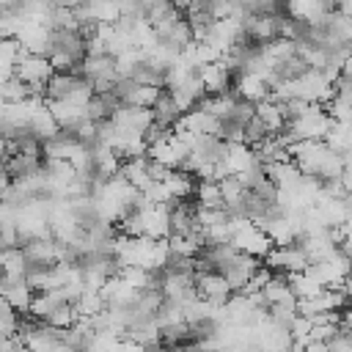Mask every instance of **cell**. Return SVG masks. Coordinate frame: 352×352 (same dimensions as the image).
I'll return each instance as SVG.
<instances>
[{
    "label": "cell",
    "instance_id": "cell-1",
    "mask_svg": "<svg viewBox=\"0 0 352 352\" xmlns=\"http://www.w3.org/2000/svg\"><path fill=\"white\" fill-rule=\"evenodd\" d=\"M333 118L330 113L322 107V104H308L300 116H294L292 121H286V140L289 143H297V140H322L330 129Z\"/></svg>",
    "mask_w": 352,
    "mask_h": 352
},
{
    "label": "cell",
    "instance_id": "cell-2",
    "mask_svg": "<svg viewBox=\"0 0 352 352\" xmlns=\"http://www.w3.org/2000/svg\"><path fill=\"white\" fill-rule=\"evenodd\" d=\"M231 245L248 256L264 258L272 248V239L264 234V228L258 223H253L250 217H231Z\"/></svg>",
    "mask_w": 352,
    "mask_h": 352
},
{
    "label": "cell",
    "instance_id": "cell-3",
    "mask_svg": "<svg viewBox=\"0 0 352 352\" xmlns=\"http://www.w3.org/2000/svg\"><path fill=\"white\" fill-rule=\"evenodd\" d=\"M80 74L91 82L94 94L110 91L113 82L118 80V69H116V55L110 52H88L80 63Z\"/></svg>",
    "mask_w": 352,
    "mask_h": 352
},
{
    "label": "cell",
    "instance_id": "cell-4",
    "mask_svg": "<svg viewBox=\"0 0 352 352\" xmlns=\"http://www.w3.org/2000/svg\"><path fill=\"white\" fill-rule=\"evenodd\" d=\"M305 272H308L319 286H324V289H341L344 280H346V275H349V258H346L341 250H336V253H330L327 258L308 261Z\"/></svg>",
    "mask_w": 352,
    "mask_h": 352
},
{
    "label": "cell",
    "instance_id": "cell-5",
    "mask_svg": "<svg viewBox=\"0 0 352 352\" xmlns=\"http://www.w3.org/2000/svg\"><path fill=\"white\" fill-rule=\"evenodd\" d=\"M52 72L55 69L50 66V58L38 55V52H22L14 63V77H19L30 91H44Z\"/></svg>",
    "mask_w": 352,
    "mask_h": 352
},
{
    "label": "cell",
    "instance_id": "cell-6",
    "mask_svg": "<svg viewBox=\"0 0 352 352\" xmlns=\"http://www.w3.org/2000/svg\"><path fill=\"white\" fill-rule=\"evenodd\" d=\"M261 267V258L256 256H248L242 250H234L223 264H220V275L228 280L231 292H245V286L250 283V278L256 275V270Z\"/></svg>",
    "mask_w": 352,
    "mask_h": 352
},
{
    "label": "cell",
    "instance_id": "cell-7",
    "mask_svg": "<svg viewBox=\"0 0 352 352\" xmlns=\"http://www.w3.org/2000/svg\"><path fill=\"white\" fill-rule=\"evenodd\" d=\"M264 267H270L278 275H289V272H302L308 267V256L297 242L289 245H272L270 253L261 258Z\"/></svg>",
    "mask_w": 352,
    "mask_h": 352
},
{
    "label": "cell",
    "instance_id": "cell-8",
    "mask_svg": "<svg viewBox=\"0 0 352 352\" xmlns=\"http://www.w3.org/2000/svg\"><path fill=\"white\" fill-rule=\"evenodd\" d=\"M283 14H248L242 19V36L253 44H267L280 36Z\"/></svg>",
    "mask_w": 352,
    "mask_h": 352
},
{
    "label": "cell",
    "instance_id": "cell-9",
    "mask_svg": "<svg viewBox=\"0 0 352 352\" xmlns=\"http://www.w3.org/2000/svg\"><path fill=\"white\" fill-rule=\"evenodd\" d=\"M143 220V236L151 239H168L170 236V206L168 204H140L138 206Z\"/></svg>",
    "mask_w": 352,
    "mask_h": 352
},
{
    "label": "cell",
    "instance_id": "cell-10",
    "mask_svg": "<svg viewBox=\"0 0 352 352\" xmlns=\"http://www.w3.org/2000/svg\"><path fill=\"white\" fill-rule=\"evenodd\" d=\"M146 154H148L151 160L162 162L165 168L176 170V168L184 165V160H187V154H190V146H187L184 140H179V138L173 135V129H170V135H165L162 140H157L154 146H148Z\"/></svg>",
    "mask_w": 352,
    "mask_h": 352
},
{
    "label": "cell",
    "instance_id": "cell-11",
    "mask_svg": "<svg viewBox=\"0 0 352 352\" xmlns=\"http://www.w3.org/2000/svg\"><path fill=\"white\" fill-rule=\"evenodd\" d=\"M195 74H198V80H201V85H204L206 94H226V91H234V74H231V69L223 63V58L198 66Z\"/></svg>",
    "mask_w": 352,
    "mask_h": 352
},
{
    "label": "cell",
    "instance_id": "cell-12",
    "mask_svg": "<svg viewBox=\"0 0 352 352\" xmlns=\"http://www.w3.org/2000/svg\"><path fill=\"white\" fill-rule=\"evenodd\" d=\"M151 110L146 107H135V104H118L110 116V124L118 129V132H129V135H143L151 124Z\"/></svg>",
    "mask_w": 352,
    "mask_h": 352
},
{
    "label": "cell",
    "instance_id": "cell-13",
    "mask_svg": "<svg viewBox=\"0 0 352 352\" xmlns=\"http://www.w3.org/2000/svg\"><path fill=\"white\" fill-rule=\"evenodd\" d=\"M195 292H198V297H204L206 302H214V305H226V300L231 297V286L217 270L195 272Z\"/></svg>",
    "mask_w": 352,
    "mask_h": 352
},
{
    "label": "cell",
    "instance_id": "cell-14",
    "mask_svg": "<svg viewBox=\"0 0 352 352\" xmlns=\"http://www.w3.org/2000/svg\"><path fill=\"white\" fill-rule=\"evenodd\" d=\"M0 297L16 311V314H28L30 302L36 297V292L30 289V283L25 278H14V275H3L0 278Z\"/></svg>",
    "mask_w": 352,
    "mask_h": 352
},
{
    "label": "cell",
    "instance_id": "cell-15",
    "mask_svg": "<svg viewBox=\"0 0 352 352\" xmlns=\"http://www.w3.org/2000/svg\"><path fill=\"white\" fill-rule=\"evenodd\" d=\"M22 253H25L28 264H36V267H50V264H58L60 261V245L52 236L25 239L22 242Z\"/></svg>",
    "mask_w": 352,
    "mask_h": 352
},
{
    "label": "cell",
    "instance_id": "cell-16",
    "mask_svg": "<svg viewBox=\"0 0 352 352\" xmlns=\"http://www.w3.org/2000/svg\"><path fill=\"white\" fill-rule=\"evenodd\" d=\"M261 300L267 308H289V311H297V297L292 294L289 283H286V275H278L272 272L270 280L261 286Z\"/></svg>",
    "mask_w": 352,
    "mask_h": 352
},
{
    "label": "cell",
    "instance_id": "cell-17",
    "mask_svg": "<svg viewBox=\"0 0 352 352\" xmlns=\"http://www.w3.org/2000/svg\"><path fill=\"white\" fill-rule=\"evenodd\" d=\"M283 11L292 19L316 25V22H322L333 11V3L330 0H283Z\"/></svg>",
    "mask_w": 352,
    "mask_h": 352
},
{
    "label": "cell",
    "instance_id": "cell-18",
    "mask_svg": "<svg viewBox=\"0 0 352 352\" xmlns=\"http://www.w3.org/2000/svg\"><path fill=\"white\" fill-rule=\"evenodd\" d=\"M82 146H85V143H80L72 129H58L52 138L41 140L44 160H72Z\"/></svg>",
    "mask_w": 352,
    "mask_h": 352
},
{
    "label": "cell",
    "instance_id": "cell-19",
    "mask_svg": "<svg viewBox=\"0 0 352 352\" xmlns=\"http://www.w3.org/2000/svg\"><path fill=\"white\" fill-rule=\"evenodd\" d=\"M234 94L239 99H248V102H261V99H270V82L267 77L261 74H253V72H245L239 77H234Z\"/></svg>",
    "mask_w": 352,
    "mask_h": 352
},
{
    "label": "cell",
    "instance_id": "cell-20",
    "mask_svg": "<svg viewBox=\"0 0 352 352\" xmlns=\"http://www.w3.org/2000/svg\"><path fill=\"white\" fill-rule=\"evenodd\" d=\"M162 187H165V192H168V206H170V204H176V201L192 198L195 182H192V173L176 168V170H168V176L162 179Z\"/></svg>",
    "mask_w": 352,
    "mask_h": 352
},
{
    "label": "cell",
    "instance_id": "cell-21",
    "mask_svg": "<svg viewBox=\"0 0 352 352\" xmlns=\"http://www.w3.org/2000/svg\"><path fill=\"white\" fill-rule=\"evenodd\" d=\"M80 82H82L80 72H52V77L44 85V99H66Z\"/></svg>",
    "mask_w": 352,
    "mask_h": 352
},
{
    "label": "cell",
    "instance_id": "cell-22",
    "mask_svg": "<svg viewBox=\"0 0 352 352\" xmlns=\"http://www.w3.org/2000/svg\"><path fill=\"white\" fill-rule=\"evenodd\" d=\"M256 116L261 118V124L267 126V132H270V135H278V132H283V129H286L283 107H280V102H275L272 96H270V99L256 102Z\"/></svg>",
    "mask_w": 352,
    "mask_h": 352
},
{
    "label": "cell",
    "instance_id": "cell-23",
    "mask_svg": "<svg viewBox=\"0 0 352 352\" xmlns=\"http://www.w3.org/2000/svg\"><path fill=\"white\" fill-rule=\"evenodd\" d=\"M179 116H182L179 104L173 102L170 91L162 88V94L157 96V102H154V107H151V118H154V124H160V126H165V129H173V124L179 121Z\"/></svg>",
    "mask_w": 352,
    "mask_h": 352
},
{
    "label": "cell",
    "instance_id": "cell-24",
    "mask_svg": "<svg viewBox=\"0 0 352 352\" xmlns=\"http://www.w3.org/2000/svg\"><path fill=\"white\" fill-rule=\"evenodd\" d=\"M28 129L38 138V140H47V138H52L60 126H58V121L52 118V113H50V107H47V102L41 104V107H36L33 113H30V121H28Z\"/></svg>",
    "mask_w": 352,
    "mask_h": 352
},
{
    "label": "cell",
    "instance_id": "cell-25",
    "mask_svg": "<svg viewBox=\"0 0 352 352\" xmlns=\"http://www.w3.org/2000/svg\"><path fill=\"white\" fill-rule=\"evenodd\" d=\"M324 140V146L330 148V151H336V154H346L349 148H352V124H344V121H333L330 124V129H327V135L322 138Z\"/></svg>",
    "mask_w": 352,
    "mask_h": 352
},
{
    "label": "cell",
    "instance_id": "cell-26",
    "mask_svg": "<svg viewBox=\"0 0 352 352\" xmlns=\"http://www.w3.org/2000/svg\"><path fill=\"white\" fill-rule=\"evenodd\" d=\"M192 201H195L198 206H204V209H217V206H223L217 179H198V182H195V190H192Z\"/></svg>",
    "mask_w": 352,
    "mask_h": 352
},
{
    "label": "cell",
    "instance_id": "cell-27",
    "mask_svg": "<svg viewBox=\"0 0 352 352\" xmlns=\"http://www.w3.org/2000/svg\"><path fill=\"white\" fill-rule=\"evenodd\" d=\"M0 270H3V275L25 278V272H28V258H25V253H22V245H16V248H3V250H0Z\"/></svg>",
    "mask_w": 352,
    "mask_h": 352
},
{
    "label": "cell",
    "instance_id": "cell-28",
    "mask_svg": "<svg viewBox=\"0 0 352 352\" xmlns=\"http://www.w3.org/2000/svg\"><path fill=\"white\" fill-rule=\"evenodd\" d=\"M286 283H289V289H292V294L297 297V302L300 300H308V297H314V294H319L324 286H319L305 270L302 272H289L286 275Z\"/></svg>",
    "mask_w": 352,
    "mask_h": 352
},
{
    "label": "cell",
    "instance_id": "cell-29",
    "mask_svg": "<svg viewBox=\"0 0 352 352\" xmlns=\"http://www.w3.org/2000/svg\"><path fill=\"white\" fill-rule=\"evenodd\" d=\"M77 319H80V314H77L74 302H63V305L52 308L41 322H44V324H50V327H55V330H69V327H74V324H77Z\"/></svg>",
    "mask_w": 352,
    "mask_h": 352
},
{
    "label": "cell",
    "instance_id": "cell-30",
    "mask_svg": "<svg viewBox=\"0 0 352 352\" xmlns=\"http://www.w3.org/2000/svg\"><path fill=\"white\" fill-rule=\"evenodd\" d=\"M74 308L80 314V319H88V316H96L99 311H104V297L99 289H82L80 297L74 300Z\"/></svg>",
    "mask_w": 352,
    "mask_h": 352
},
{
    "label": "cell",
    "instance_id": "cell-31",
    "mask_svg": "<svg viewBox=\"0 0 352 352\" xmlns=\"http://www.w3.org/2000/svg\"><path fill=\"white\" fill-rule=\"evenodd\" d=\"M28 94H30V88H28L19 77H14V74L0 82V99H3V102H22Z\"/></svg>",
    "mask_w": 352,
    "mask_h": 352
},
{
    "label": "cell",
    "instance_id": "cell-32",
    "mask_svg": "<svg viewBox=\"0 0 352 352\" xmlns=\"http://www.w3.org/2000/svg\"><path fill=\"white\" fill-rule=\"evenodd\" d=\"M118 231L124 236H143V220H140V212L138 209H129L121 220H118Z\"/></svg>",
    "mask_w": 352,
    "mask_h": 352
},
{
    "label": "cell",
    "instance_id": "cell-33",
    "mask_svg": "<svg viewBox=\"0 0 352 352\" xmlns=\"http://www.w3.org/2000/svg\"><path fill=\"white\" fill-rule=\"evenodd\" d=\"M16 322H19V314L0 297V333L3 336H16Z\"/></svg>",
    "mask_w": 352,
    "mask_h": 352
},
{
    "label": "cell",
    "instance_id": "cell-34",
    "mask_svg": "<svg viewBox=\"0 0 352 352\" xmlns=\"http://www.w3.org/2000/svg\"><path fill=\"white\" fill-rule=\"evenodd\" d=\"M267 135H270V132H267V126L261 124V118H258V116H253V118L245 124V143H248V146L261 143Z\"/></svg>",
    "mask_w": 352,
    "mask_h": 352
},
{
    "label": "cell",
    "instance_id": "cell-35",
    "mask_svg": "<svg viewBox=\"0 0 352 352\" xmlns=\"http://www.w3.org/2000/svg\"><path fill=\"white\" fill-rule=\"evenodd\" d=\"M113 352H148L143 344H138V341H132V338H118L116 341V346H113Z\"/></svg>",
    "mask_w": 352,
    "mask_h": 352
},
{
    "label": "cell",
    "instance_id": "cell-36",
    "mask_svg": "<svg viewBox=\"0 0 352 352\" xmlns=\"http://www.w3.org/2000/svg\"><path fill=\"white\" fill-rule=\"evenodd\" d=\"M341 184H344L346 192H352V168H346V165H344V173H341Z\"/></svg>",
    "mask_w": 352,
    "mask_h": 352
},
{
    "label": "cell",
    "instance_id": "cell-37",
    "mask_svg": "<svg viewBox=\"0 0 352 352\" xmlns=\"http://www.w3.org/2000/svg\"><path fill=\"white\" fill-rule=\"evenodd\" d=\"M341 292H344V297H346V305L352 308V275H346V280H344Z\"/></svg>",
    "mask_w": 352,
    "mask_h": 352
},
{
    "label": "cell",
    "instance_id": "cell-38",
    "mask_svg": "<svg viewBox=\"0 0 352 352\" xmlns=\"http://www.w3.org/2000/svg\"><path fill=\"white\" fill-rule=\"evenodd\" d=\"M3 157H6V138L0 135V162H3Z\"/></svg>",
    "mask_w": 352,
    "mask_h": 352
}]
</instances>
